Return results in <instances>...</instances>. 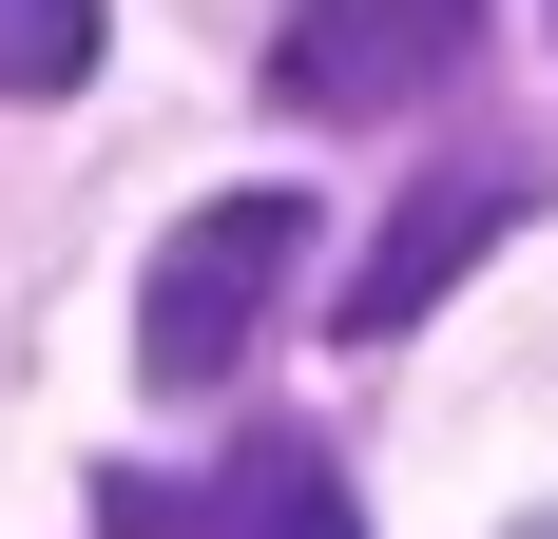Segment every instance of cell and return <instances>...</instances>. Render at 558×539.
I'll use <instances>...</instances> for the list:
<instances>
[{
    "instance_id": "1",
    "label": "cell",
    "mask_w": 558,
    "mask_h": 539,
    "mask_svg": "<svg viewBox=\"0 0 558 539\" xmlns=\"http://www.w3.org/2000/svg\"><path fill=\"white\" fill-rule=\"evenodd\" d=\"M289 251H308V193H213L155 251V289H135V367L155 385H231L270 347V309H289Z\"/></svg>"
},
{
    "instance_id": "2",
    "label": "cell",
    "mask_w": 558,
    "mask_h": 539,
    "mask_svg": "<svg viewBox=\"0 0 558 539\" xmlns=\"http://www.w3.org/2000/svg\"><path fill=\"white\" fill-rule=\"evenodd\" d=\"M97 539H366V520H347L328 443L251 424L231 463H116V482H97Z\"/></svg>"
},
{
    "instance_id": "3",
    "label": "cell",
    "mask_w": 558,
    "mask_h": 539,
    "mask_svg": "<svg viewBox=\"0 0 558 539\" xmlns=\"http://www.w3.org/2000/svg\"><path fill=\"white\" fill-rule=\"evenodd\" d=\"M520 213H539V173H520V155H462L444 193H404V213L366 231V251H347V289H328V327H347V347H386V327H424V309H444V289H462L482 251H501Z\"/></svg>"
},
{
    "instance_id": "4",
    "label": "cell",
    "mask_w": 558,
    "mask_h": 539,
    "mask_svg": "<svg viewBox=\"0 0 558 539\" xmlns=\"http://www.w3.org/2000/svg\"><path fill=\"white\" fill-rule=\"evenodd\" d=\"M462 39H482V0H289L270 97L289 116H386V97H444Z\"/></svg>"
},
{
    "instance_id": "5",
    "label": "cell",
    "mask_w": 558,
    "mask_h": 539,
    "mask_svg": "<svg viewBox=\"0 0 558 539\" xmlns=\"http://www.w3.org/2000/svg\"><path fill=\"white\" fill-rule=\"evenodd\" d=\"M97 77V0H0V97H77Z\"/></svg>"
}]
</instances>
